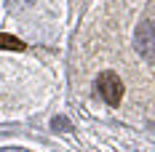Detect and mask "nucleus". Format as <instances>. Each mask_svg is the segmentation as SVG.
Wrapping results in <instances>:
<instances>
[{
  "label": "nucleus",
  "instance_id": "1",
  "mask_svg": "<svg viewBox=\"0 0 155 152\" xmlns=\"http://www.w3.org/2000/svg\"><path fill=\"white\" fill-rule=\"evenodd\" d=\"M96 91L110 107H118L120 99H123V83H120V77L115 72H102L96 77Z\"/></svg>",
  "mask_w": 155,
  "mask_h": 152
},
{
  "label": "nucleus",
  "instance_id": "2",
  "mask_svg": "<svg viewBox=\"0 0 155 152\" xmlns=\"http://www.w3.org/2000/svg\"><path fill=\"white\" fill-rule=\"evenodd\" d=\"M134 46H137L142 59L155 61V27H153V21H139V24H137Z\"/></svg>",
  "mask_w": 155,
  "mask_h": 152
},
{
  "label": "nucleus",
  "instance_id": "3",
  "mask_svg": "<svg viewBox=\"0 0 155 152\" xmlns=\"http://www.w3.org/2000/svg\"><path fill=\"white\" fill-rule=\"evenodd\" d=\"M0 48H8V51H24V43L14 37V35H0Z\"/></svg>",
  "mask_w": 155,
  "mask_h": 152
},
{
  "label": "nucleus",
  "instance_id": "4",
  "mask_svg": "<svg viewBox=\"0 0 155 152\" xmlns=\"http://www.w3.org/2000/svg\"><path fill=\"white\" fill-rule=\"evenodd\" d=\"M51 125H54V128H59V131H70V120H67V118H54Z\"/></svg>",
  "mask_w": 155,
  "mask_h": 152
},
{
  "label": "nucleus",
  "instance_id": "5",
  "mask_svg": "<svg viewBox=\"0 0 155 152\" xmlns=\"http://www.w3.org/2000/svg\"><path fill=\"white\" fill-rule=\"evenodd\" d=\"M0 152H27V150H16V147H8V150H0Z\"/></svg>",
  "mask_w": 155,
  "mask_h": 152
}]
</instances>
